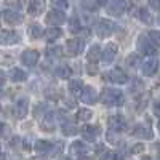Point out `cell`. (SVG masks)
Masks as SVG:
<instances>
[{
  "label": "cell",
  "mask_w": 160,
  "mask_h": 160,
  "mask_svg": "<svg viewBox=\"0 0 160 160\" xmlns=\"http://www.w3.org/2000/svg\"><path fill=\"white\" fill-rule=\"evenodd\" d=\"M99 99L102 104H108V106H120V104H123V93L117 88L108 87L101 91Z\"/></svg>",
  "instance_id": "1"
},
{
  "label": "cell",
  "mask_w": 160,
  "mask_h": 160,
  "mask_svg": "<svg viewBox=\"0 0 160 160\" xmlns=\"http://www.w3.org/2000/svg\"><path fill=\"white\" fill-rule=\"evenodd\" d=\"M115 29H117V24L114 21H109V19H99L98 24H96V34L101 38H106V37L112 35V32Z\"/></svg>",
  "instance_id": "2"
},
{
  "label": "cell",
  "mask_w": 160,
  "mask_h": 160,
  "mask_svg": "<svg viewBox=\"0 0 160 160\" xmlns=\"http://www.w3.org/2000/svg\"><path fill=\"white\" fill-rule=\"evenodd\" d=\"M136 47H138L139 53H142V55H149V56L154 55V53H155V48H157V47L151 42V38H149L148 34L138 37V40H136Z\"/></svg>",
  "instance_id": "3"
},
{
  "label": "cell",
  "mask_w": 160,
  "mask_h": 160,
  "mask_svg": "<svg viewBox=\"0 0 160 160\" xmlns=\"http://www.w3.org/2000/svg\"><path fill=\"white\" fill-rule=\"evenodd\" d=\"M45 21H47V24L53 26V28H58V26L66 22V15H64V11H61V10H51L45 16Z\"/></svg>",
  "instance_id": "4"
},
{
  "label": "cell",
  "mask_w": 160,
  "mask_h": 160,
  "mask_svg": "<svg viewBox=\"0 0 160 160\" xmlns=\"http://www.w3.org/2000/svg\"><path fill=\"white\" fill-rule=\"evenodd\" d=\"M82 50H83V40H80V38H69L68 42H66V53H68L69 56L80 55Z\"/></svg>",
  "instance_id": "5"
},
{
  "label": "cell",
  "mask_w": 160,
  "mask_h": 160,
  "mask_svg": "<svg viewBox=\"0 0 160 160\" xmlns=\"http://www.w3.org/2000/svg\"><path fill=\"white\" fill-rule=\"evenodd\" d=\"M106 78H108L109 82H112V83L122 85V83H125L127 80H128V75H127V72H125V71H122L120 68H114L112 71H109V72H108Z\"/></svg>",
  "instance_id": "6"
},
{
  "label": "cell",
  "mask_w": 160,
  "mask_h": 160,
  "mask_svg": "<svg viewBox=\"0 0 160 160\" xmlns=\"http://www.w3.org/2000/svg\"><path fill=\"white\" fill-rule=\"evenodd\" d=\"M40 59V53L37 50H26L21 53V62L24 66H28V68H32L35 66Z\"/></svg>",
  "instance_id": "7"
},
{
  "label": "cell",
  "mask_w": 160,
  "mask_h": 160,
  "mask_svg": "<svg viewBox=\"0 0 160 160\" xmlns=\"http://www.w3.org/2000/svg\"><path fill=\"white\" fill-rule=\"evenodd\" d=\"M157 69H158V59L155 56H149L148 59L142 62V66H141V71H142V74L146 77L154 75L157 72Z\"/></svg>",
  "instance_id": "8"
},
{
  "label": "cell",
  "mask_w": 160,
  "mask_h": 160,
  "mask_svg": "<svg viewBox=\"0 0 160 160\" xmlns=\"http://www.w3.org/2000/svg\"><path fill=\"white\" fill-rule=\"evenodd\" d=\"M117 53H118V47L115 43H108L104 47V50L101 51V58H102V61L106 64H109V62H112L115 59Z\"/></svg>",
  "instance_id": "9"
},
{
  "label": "cell",
  "mask_w": 160,
  "mask_h": 160,
  "mask_svg": "<svg viewBox=\"0 0 160 160\" xmlns=\"http://www.w3.org/2000/svg\"><path fill=\"white\" fill-rule=\"evenodd\" d=\"M19 42V34L15 31H2L0 32V45H13Z\"/></svg>",
  "instance_id": "10"
},
{
  "label": "cell",
  "mask_w": 160,
  "mask_h": 160,
  "mask_svg": "<svg viewBox=\"0 0 160 160\" xmlns=\"http://www.w3.org/2000/svg\"><path fill=\"white\" fill-rule=\"evenodd\" d=\"M98 93L93 87H83L82 90V95H80V99H82L85 104H95L98 101Z\"/></svg>",
  "instance_id": "11"
},
{
  "label": "cell",
  "mask_w": 160,
  "mask_h": 160,
  "mask_svg": "<svg viewBox=\"0 0 160 160\" xmlns=\"http://www.w3.org/2000/svg\"><path fill=\"white\" fill-rule=\"evenodd\" d=\"M125 10H127L125 0H112L111 5L108 7V13H109V15H112V16H120Z\"/></svg>",
  "instance_id": "12"
},
{
  "label": "cell",
  "mask_w": 160,
  "mask_h": 160,
  "mask_svg": "<svg viewBox=\"0 0 160 160\" xmlns=\"http://www.w3.org/2000/svg\"><path fill=\"white\" fill-rule=\"evenodd\" d=\"M28 111H29V99L28 98H21L16 101L15 104V115L18 118H24L28 115Z\"/></svg>",
  "instance_id": "13"
},
{
  "label": "cell",
  "mask_w": 160,
  "mask_h": 160,
  "mask_svg": "<svg viewBox=\"0 0 160 160\" xmlns=\"http://www.w3.org/2000/svg\"><path fill=\"white\" fill-rule=\"evenodd\" d=\"M82 135L87 141H95L101 135V127L99 125H87L82 130Z\"/></svg>",
  "instance_id": "14"
},
{
  "label": "cell",
  "mask_w": 160,
  "mask_h": 160,
  "mask_svg": "<svg viewBox=\"0 0 160 160\" xmlns=\"http://www.w3.org/2000/svg\"><path fill=\"white\" fill-rule=\"evenodd\" d=\"M133 135L135 136H138V138H141V139H152V128H151V125H148V123H141V125H138L136 128H135V131H133Z\"/></svg>",
  "instance_id": "15"
},
{
  "label": "cell",
  "mask_w": 160,
  "mask_h": 160,
  "mask_svg": "<svg viewBox=\"0 0 160 160\" xmlns=\"http://www.w3.org/2000/svg\"><path fill=\"white\" fill-rule=\"evenodd\" d=\"M3 19L10 26H16V24H21L22 22V15H21V13H18V11L7 10V11H3Z\"/></svg>",
  "instance_id": "16"
},
{
  "label": "cell",
  "mask_w": 160,
  "mask_h": 160,
  "mask_svg": "<svg viewBox=\"0 0 160 160\" xmlns=\"http://www.w3.org/2000/svg\"><path fill=\"white\" fill-rule=\"evenodd\" d=\"M45 7H47L45 0H31L29 2V13L32 16H38L45 11Z\"/></svg>",
  "instance_id": "17"
},
{
  "label": "cell",
  "mask_w": 160,
  "mask_h": 160,
  "mask_svg": "<svg viewBox=\"0 0 160 160\" xmlns=\"http://www.w3.org/2000/svg\"><path fill=\"white\" fill-rule=\"evenodd\" d=\"M109 127H111V130L122 131L127 128V120L122 115H112V117H109Z\"/></svg>",
  "instance_id": "18"
},
{
  "label": "cell",
  "mask_w": 160,
  "mask_h": 160,
  "mask_svg": "<svg viewBox=\"0 0 160 160\" xmlns=\"http://www.w3.org/2000/svg\"><path fill=\"white\" fill-rule=\"evenodd\" d=\"M99 56H101V47H99L98 43L91 45L90 50L87 51V59H88V62H90V64H96V62L99 61Z\"/></svg>",
  "instance_id": "19"
},
{
  "label": "cell",
  "mask_w": 160,
  "mask_h": 160,
  "mask_svg": "<svg viewBox=\"0 0 160 160\" xmlns=\"http://www.w3.org/2000/svg\"><path fill=\"white\" fill-rule=\"evenodd\" d=\"M28 78V74H26L22 69H19V68H13L11 71H10V80L11 82H22V80H26Z\"/></svg>",
  "instance_id": "20"
},
{
  "label": "cell",
  "mask_w": 160,
  "mask_h": 160,
  "mask_svg": "<svg viewBox=\"0 0 160 160\" xmlns=\"http://www.w3.org/2000/svg\"><path fill=\"white\" fill-rule=\"evenodd\" d=\"M40 128H42L43 131H55V120H53V115L51 114H47L45 117H43V120H42V123H40Z\"/></svg>",
  "instance_id": "21"
},
{
  "label": "cell",
  "mask_w": 160,
  "mask_h": 160,
  "mask_svg": "<svg viewBox=\"0 0 160 160\" xmlns=\"http://www.w3.org/2000/svg\"><path fill=\"white\" fill-rule=\"evenodd\" d=\"M53 148V144L48 142V141H43V139H37L34 142V149L35 152H40V154H43V152H50Z\"/></svg>",
  "instance_id": "22"
},
{
  "label": "cell",
  "mask_w": 160,
  "mask_h": 160,
  "mask_svg": "<svg viewBox=\"0 0 160 160\" xmlns=\"http://www.w3.org/2000/svg\"><path fill=\"white\" fill-rule=\"evenodd\" d=\"M55 72H56V75H58L61 80L71 78V75H72V69L69 68V66H66V64H59Z\"/></svg>",
  "instance_id": "23"
},
{
  "label": "cell",
  "mask_w": 160,
  "mask_h": 160,
  "mask_svg": "<svg viewBox=\"0 0 160 160\" xmlns=\"http://www.w3.org/2000/svg\"><path fill=\"white\" fill-rule=\"evenodd\" d=\"M71 151H72V154H75V155H85L87 151H88V148H87L82 141H74V142L71 144Z\"/></svg>",
  "instance_id": "24"
},
{
  "label": "cell",
  "mask_w": 160,
  "mask_h": 160,
  "mask_svg": "<svg viewBox=\"0 0 160 160\" xmlns=\"http://www.w3.org/2000/svg\"><path fill=\"white\" fill-rule=\"evenodd\" d=\"M82 90H83V83H82V80H72V82L69 83V91H71V95L74 96H78L82 95Z\"/></svg>",
  "instance_id": "25"
},
{
  "label": "cell",
  "mask_w": 160,
  "mask_h": 160,
  "mask_svg": "<svg viewBox=\"0 0 160 160\" xmlns=\"http://www.w3.org/2000/svg\"><path fill=\"white\" fill-rule=\"evenodd\" d=\"M138 18L144 22V24H152L154 22V18L151 15V11L148 8H139L138 10Z\"/></svg>",
  "instance_id": "26"
},
{
  "label": "cell",
  "mask_w": 160,
  "mask_h": 160,
  "mask_svg": "<svg viewBox=\"0 0 160 160\" xmlns=\"http://www.w3.org/2000/svg\"><path fill=\"white\" fill-rule=\"evenodd\" d=\"M45 35H47L48 42H55V40H58V38L62 35V31H61L59 28H50V29L45 32Z\"/></svg>",
  "instance_id": "27"
},
{
  "label": "cell",
  "mask_w": 160,
  "mask_h": 160,
  "mask_svg": "<svg viewBox=\"0 0 160 160\" xmlns=\"http://www.w3.org/2000/svg\"><path fill=\"white\" fill-rule=\"evenodd\" d=\"M91 117H93V112L90 109H87V108L77 111V120H78V122H90Z\"/></svg>",
  "instance_id": "28"
},
{
  "label": "cell",
  "mask_w": 160,
  "mask_h": 160,
  "mask_svg": "<svg viewBox=\"0 0 160 160\" xmlns=\"http://www.w3.org/2000/svg\"><path fill=\"white\" fill-rule=\"evenodd\" d=\"M28 32H29V37H31V38H38L40 35L43 34L42 28H40V24H31L29 29H28Z\"/></svg>",
  "instance_id": "29"
},
{
  "label": "cell",
  "mask_w": 160,
  "mask_h": 160,
  "mask_svg": "<svg viewBox=\"0 0 160 160\" xmlns=\"http://www.w3.org/2000/svg\"><path fill=\"white\" fill-rule=\"evenodd\" d=\"M61 130H62V133H64L66 136H74L75 133L78 131V130H77V127H75L74 123H62Z\"/></svg>",
  "instance_id": "30"
},
{
  "label": "cell",
  "mask_w": 160,
  "mask_h": 160,
  "mask_svg": "<svg viewBox=\"0 0 160 160\" xmlns=\"http://www.w3.org/2000/svg\"><path fill=\"white\" fill-rule=\"evenodd\" d=\"M106 138H108V141H109L111 144H114V146H117V144L120 142V136L117 135V131H115V130H111V128H109L108 133H106Z\"/></svg>",
  "instance_id": "31"
},
{
  "label": "cell",
  "mask_w": 160,
  "mask_h": 160,
  "mask_svg": "<svg viewBox=\"0 0 160 160\" xmlns=\"http://www.w3.org/2000/svg\"><path fill=\"white\" fill-rule=\"evenodd\" d=\"M51 5H53L55 10H61V11H64L66 8L69 7L68 0H51Z\"/></svg>",
  "instance_id": "32"
},
{
  "label": "cell",
  "mask_w": 160,
  "mask_h": 160,
  "mask_svg": "<svg viewBox=\"0 0 160 160\" xmlns=\"http://www.w3.org/2000/svg\"><path fill=\"white\" fill-rule=\"evenodd\" d=\"M11 146H13V148H16L18 151H28V146H26V142L21 138H13Z\"/></svg>",
  "instance_id": "33"
},
{
  "label": "cell",
  "mask_w": 160,
  "mask_h": 160,
  "mask_svg": "<svg viewBox=\"0 0 160 160\" xmlns=\"http://www.w3.org/2000/svg\"><path fill=\"white\" fill-rule=\"evenodd\" d=\"M148 35L155 47H160V31H151V32H148Z\"/></svg>",
  "instance_id": "34"
},
{
  "label": "cell",
  "mask_w": 160,
  "mask_h": 160,
  "mask_svg": "<svg viewBox=\"0 0 160 160\" xmlns=\"http://www.w3.org/2000/svg\"><path fill=\"white\" fill-rule=\"evenodd\" d=\"M127 64L131 66V68H136V66L139 64V56H138V53H131V55L127 58Z\"/></svg>",
  "instance_id": "35"
},
{
  "label": "cell",
  "mask_w": 160,
  "mask_h": 160,
  "mask_svg": "<svg viewBox=\"0 0 160 160\" xmlns=\"http://www.w3.org/2000/svg\"><path fill=\"white\" fill-rule=\"evenodd\" d=\"M144 144H141V142H138V144H135V146H131V154H142L144 152Z\"/></svg>",
  "instance_id": "36"
},
{
  "label": "cell",
  "mask_w": 160,
  "mask_h": 160,
  "mask_svg": "<svg viewBox=\"0 0 160 160\" xmlns=\"http://www.w3.org/2000/svg\"><path fill=\"white\" fill-rule=\"evenodd\" d=\"M87 74L88 75H96L98 74V66L96 64H87Z\"/></svg>",
  "instance_id": "37"
},
{
  "label": "cell",
  "mask_w": 160,
  "mask_h": 160,
  "mask_svg": "<svg viewBox=\"0 0 160 160\" xmlns=\"http://www.w3.org/2000/svg\"><path fill=\"white\" fill-rule=\"evenodd\" d=\"M62 148H64V144H62V142L53 144V148H51V151H50V155H56L59 151H62Z\"/></svg>",
  "instance_id": "38"
},
{
  "label": "cell",
  "mask_w": 160,
  "mask_h": 160,
  "mask_svg": "<svg viewBox=\"0 0 160 160\" xmlns=\"http://www.w3.org/2000/svg\"><path fill=\"white\" fill-rule=\"evenodd\" d=\"M47 96H50V99H58V98H61V93L58 90H50V91H47Z\"/></svg>",
  "instance_id": "39"
},
{
  "label": "cell",
  "mask_w": 160,
  "mask_h": 160,
  "mask_svg": "<svg viewBox=\"0 0 160 160\" xmlns=\"http://www.w3.org/2000/svg\"><path fill=\"white\" fill-rule=\"evenodd\" d=\"M78 29H80L78 19H77V18H72V19H71V31H72V32H77Z\"/></svg>",
  "instance_id": "40"
},
{
  "label": "cell",
  "mask_w": 160,
  "mask_h": 160,
  "mask_svg": "<svg viewBox=\"0 0 160 160\" xmlns=\"http://www.w3.org/2000/svg\"><path fill=\"white\" fill-rule=\"evenodd\" d=\"M141 91L142 90V82L141 80H135V82H133V87H131V91Z\"/></svg>",
  "instance_id": "41"
},
{
  "label": "cell",
  "mask_w": 160,
  "mask_h": 160,
  "mask_svg": "<svg viewBox=\"0 0 160 160\" xmlns=\"http://www.w3.org/2000/svg\"><path fill=\"white\" fill-rule=\"evenodd\" d=\"M101 160H117V155L109 151V152H104V157H102Z\"/></svg>",
  "instance_id": "42"
},
{
  "label": "cell",
  "mask_w": 160,
  "mask_h": 160,
  "mask_svg": "<svg viewBox=\"0 0 160 160\" xmlns=\"http://www.w3.org/2000/svg\"><path fill=\"white\" fill-rule=\"evenodd\" d=\"M149 7L154 10H160V0H149Z\"/></svg>",
  "instance_id": "43"
},
{
  "label": "cell",
  "mask_w": 160,
  "mask_h": 160,
  "mask_svg": "<svg viewBox=\"0 0 160 160\" xmlns=\"http://www.w3.org/2000/svg\"><path fill=\"white\" fill-rule=\"evenodd\" d=\"M47 53H48V55H61V50L59 48H50Z\"/></svg>",
  "instance_id": "44"
},
{
  "label": "cell",
  "mask_w": 160,
  "mask_h": 160,
  "mask_svg": "<svg viewBox=\"0 0 160 160\" xmlns=\"http://www.w3.org/2000/svg\"><path fill=\"white\" fill-rule=\"evenodd\" d=\"M7 82V74L3 71H0V85H3Z\"/></svg>",
  "instance_id": "45"
},
{
  "label": "cell",
  "mask_w": 160,
  "mask_h": 160,
  "mask_svg": "<svg viewBox=\"0 0 160 160\" xmlns=\"http://www.w3.org/2000/svg\"><path fill=\"white\" fill-rule=\"evenodd\" d=\"M93 3H95L96 7H102L106 3V0H93Z\"/></svg>",
  "instance_id": "46"
},
{
  "label": "cell",
  "mask_w": 160,
  "mask_h": 160,
  "mask_svg": "<svg viewBox=\"0 0 160 160\" xmlns=\"http://www.w3.org/2000/svg\"><path fill=\"white\" fill-rule=\"evenodd\" d=\"M78 160H93V158H90V157H85V155H80V157H78Z\"/></svg>",
  "instance_id": "47"
},
{
  "label": "cell",
  "mask_w": 160,
  "mask_h": 160,
  "mask_svg": "<svg viewBox=\"0 0 160 160\" xmlns=\"http://www.w3.org/2000/svg\"><path fill=\"white\" fill-rule=\"evenodd\" d=\"M58 160H71V158H69V157H68V155H61V157H59V158H58Z\"/></svg>",
  "instance_id": "48"
},
{
  "label": "cell",
  "mask_w": 160,
  "mask_h": 160,
  "mask_svg": "<svg viewBox=\"0 0 160 160\" xmlns=\"http://www.w3.org/2000/svg\"><path fill=\"white\" fill-rule=\"evenodd\" d=\"M142 160H151V157H144Z\"/></svg>",
  "instance_id": "49"
},
{
  "label": "cell",
  "mask_w": 160,
  "mask_h": 160,
  "mask_svg": "<svg viewBox=\"0 0 160 160\" xmlns=\"http://www.w3.org/2000/svg\"><path fill=\"white\" fill-rule=\"evenodd\" d=\"M157 128H158V133H160V122H158V125H157Z\"/></svg>",
  "instance_id": "50"
},
{
  "label": "cell",
  "mask_w": 160,
  "mask_h": 160,
  "mask_svg": "<svg viewBox=\"0 0 160 160\" xmlns=\"http://www.w3.org/2000/svg\"><path fill=\"white\" fill-rule=\"evenodd\" d=\"M158 24H160V16H158Z\"/></svg>",
  "instance_id": "51"
}]
</instances>
